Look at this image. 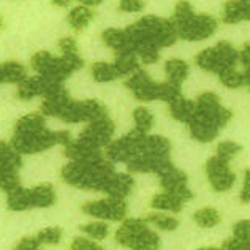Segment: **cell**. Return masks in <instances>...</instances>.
Listing matches in <instances>:
<instances>
[{
    "mask_svg": "<svg viewBox=\"0 0 250 250\" xmlns=\"http://www.w3.org/2000/svg\"><path fill=\"white\" fill-rule=\"evenodd\" d=\"M128 38L130 51L141 59L143 63H155L159 61L160 49L174 44L177 34L169 19L159 16H143L136 22L124 29Z\"/></svg>",
    "mask_w": 250,
    "mask_h": 250,
    "instance_id": "cell-1",
    "label": "cell"
},
{
    "mask_svg": "<svg viewBox=\"0 0 250 250\" xmlns=\"http://www.w3.org/2000/svg\"><path fill=\"white\" fill-rule=\"evenodd\" d=\"M233 113L222 106L219 95L214 92H205L195 102V113L187 122L190 135L200 143H210L219 131L231 121Z\"/></svg>",
    "mask_w": 250,
    "mask_h": 250,
    "instance_id": "cell-2",
    "label": "cell"
},
{
    "mask_svg": "<svg viewBox=\"0 0 250 250\" xmlns=\"http://www.w3.org/2000/svg\"><path fill=\"white\" fill-rule=\"evenodd\" d=\"M177 38L187 42H201L215 34L219 22L210 15L195 13L188 2H179L176 5L174 16L171 19Z\"/></svg>",
    "mask_w": 250,
    "mask_h": 250,
    "instance_id": "cell-3",
    "label": "cell"
},
{
    "mask_svg": "<svg viewBox=\"0 0 250 250\" xmlns=\"http://www.w3.org/2000/svg\"><path fill=\"white\" fill-rule=\"evenodd\" d=\"M116 173L113 163L108 160L97 162H70L62 168V179L70 186L84 190H103L104 184Z\"/></svg>",
    "mask_w": 250,
    "mask_h": 250,
    "instance_id": "cell-4",
    "label": "cell"
},
{
    "mask_svg": "<svg viewBox=\"0 0 250 250\" xmlns=\"http://www.w3.org/2000/svg\"><path fill=\"white\" fill-rule=\"evenodd\" d=\"M84 61L80 54H62L54 57L48 51H38L30 59V67L38 76L46 78L54 84H62L75 70L83 68Z\"/></svg>",
    "mask_w": 250,
    "mask_h": 250,
    "instance_id": "cell-5",
    "label": "cell"
},
{
    "mask_svg": "<svg viewBox=\"0 0 250 250\" xmlns=\"http://www.w3.org/2000/svg\"><path fill=\"white\" fill-rule=\"evenodd\" d=\"M125 85L140 102L163 100L168 104H173L182 98L181 87H176V85H171L168 83H155L150 80L147 71L141 68L128 76Z\"/></svg>",
    "mask_w": 250,
    "mask_h": 250,
    "instance_id": "cell-6",
    "label": "cell"
},
{
    "mask_svg": "<svg viewBox=\"0 0 250 250\" xmlns=\"http://www.w3.org/2000/svg\"><path fill=\"white\" fill-rule=\"evenodd\" d=\"M117 242L131 250H159L160 238L149 228L144 219L124 220L121 228L116 231Z\"/></svg>",
    "mask_w": 250,
    "mask_h": 250,
    "instance_id": "cell-7",
    "label": "cell"
},
{
    "mask_svg": "<svg viewBox=\"0 0 250 250\" xmlns=\"http://www.w3.org/2000/svg\"><path fill=\"white\" fill-rule=\"evenodd\" d=\"M71 141L68 131H52L48 128H43L40 131L30 135H13L11 138V146L19 155L22 154H38L43 152L46 149H51L52 146L62 144L65 147Z\"/></svg>",
    "mask_w": 250,
    "mask_h": 250,
    "instance_id": "cell-8",
    "label": "cell"
},
{
    "mask_svg": "<svg viewBox=\"0 0 250 250\" xmlns=\"http://www.w3.org/2000/svg\"><path fill=\"white\" fill-rule=\"evenodd\" d=\"M238 61H239V52L228 42L217 43L212 48L201 51L195 57V62L201 70L210 71V73L215 75H222L223 71L234 68Z\"/></svg>",
    "mask_w": 250,
    "mask_h": 250,
    "instance_id": "cell-9",
    "label": "cell"
},
{
    "mask_svg": "<svg viewBox=\"0 0 250 250\" xmlns=\"http://www.w3.org/2000/svg\"><path fill=\"white\" fill-rule=\"evenodd\" d=\"M146 133H141L136 128H133L130 133L124 135L122 138L116 141H111L106 146V157L108 160L113 163L119 162H130L135 157H138L143 152L144 147V140H146Z\"/></svg>",
    "mask_w": 250,
    "mask_h": 250,
    "instance_id": "cell-10",
    "label": "cell"
},
{
    "mask_svg": "<svg viewBox=\"0 0 250 250\" xmlns=\"http://www.w3.org/2000/svg\"><path fill=\"white\" fill-rule=\"evenodd\" d=\"M108 117V111L100 102L97 100H83L73 102L67 106L61 116V121L67 124H78V122H95Z\"/></svg>",
    "mask_w": 250,
    "mask_h": 250,
    "instance_id": "cell-11",
    "label": "cell"
},
{
    "mask_svg": "<svg viewBox=\"0 0 250 250\" xmlns=\"http://www.w3.org/2000/svg\"><path fill=\"white\" fill-rule=\"evenodd\" d=\"M81 209L84 214L97 217V219L119 222V220H124L125 215H127V201L108 196V198H104V200L85 203Z\"/></svg>",
    "mask_w": 250,
    "mask_h": 250,
    "instance_id": "cell-12",
    "label": "cell"
},
{
    "mask_svg": "<svg viewBox=\"0 0 250 250\" xmlns=\"http://www.w3.org/2000/svg\"><path fill=\"white\" fill-rule=\"evenodd\" d=\"M160 186L163 188V192L169 193L179 198L182 203H187L188 200L193 198L192 190L187 187L188 177L184 171L177 169L174 165H169L165 171H162L159 174Z\"/></svg>",
    "mask_w": 250,
    "mask_h": 250,
    "instance_id": "cell-13",
    "label": "cell"
},
{
    "mask_svg": "<svg viewBox=\"0 0 250 250\" xmlns=\"http://www.w3.org/2000/svg\"><path fill=\"white\" fill-rule=\"evenodd\" d=\"M114 130H116L114 122L111 121L109 117H104V119L87 124V127L81 131L78 140H81L85 144H89V146L100 150L103 147H106L111 143Z\"/></svg>",
    "mask_w": 250,
    "mask_h": 250,
    "instance_id": "cell-14",
    "label": "cell"
},
{
    "mask_svg": "<svg viewBox=\"0 0 250 250\" xmlns=\"http://www.w3.org/2000/svg\"><path fill=\"white\" fill-rule=\"evenodd\" d=\"M206 174L209 184L212 186L215 192H227L233 187L236 181V176L231 169H229V163L219 159V157H210L206 162Z\"/></svg>",
    "mask_w": 250,
    "mask_h": 250,
    "instance_id": "cell-15",
    "label": "cell"
},
{
    "mask_svg": "<svg viewBox=\"0 0 250 250\" xmlns=\"http://www.w3.org/2000/svg\"><path fill=\"white\" fill-rule=\"evenodd\" d=\"M169 165H173L169 157H160L149 152H141L127 163L130 173H155L157 176L162 171H165Z\"/></svg>",
    "mask_w": 250,
    "mask_h": 250,
    "instance_id": "cell-16",
    "label": "cell"
},
{
    "mask_svg": "<svg viewBox=\"0 0 250 250\" xmlns=\"http://www.w3.org/2000/svg\"><path fill=\"white\" fill-rule=\"evenodd\" d=\"M59 85L62 84H54L43 76H32L18 85L16 94L21 100H32L35 97H46L54 89H57Z\"/></svg>",
    "mask_w": 250,
    "mask_h": 250,
    "instance_id": "cell-17",
    "label": "cell"
},
{
    "mask_svg": "<svg viewBox=\"0 0 250 250\" xmlns=\"http://www.w3.org/2000/svg\"><path fill=\"white\" fill-rule=\"evenodd\" d=\"M71 103V98L68 95V92L65 90L62 85H59L57 89H54L48 94L46 97H43L42 102V116H49V117H57L61 119V116L63 114V111L67 109V106Z\"/></svg>",
    "mask_w": 250,
    "mask_h": 250,
    "instance_id": "cell-18",
    "label": "cell"
},
{
    "mask_svg": "<svg viewBox=\"0 0 250 250\" xmlns=\"http://www.w3.org/2000/svg\"><path fill=\"white\" fill-rule=\"evenodd\" d=\"M135 186V179L131 174L127 173H114L109 177L108 182L104 184L102 192H104L111 198H121L125 200L130 195L131 188Z\"/></svg>",
    "mask_w": 250,
    "mask_h": 250,
    "instance_id": "cell-19",
    "label": "cell"
},
{
    "mask_svg": "<svg viewBox=\"0 0 250 250\" xmlns=\"http://www.w3.org/2000/svg\"><path fill=\"white\" fill-rule=\"evenodd\" d=\"M65 157H68L71 162H97L102 160V152L95 147L89 146L81 140L70 141L63 149Z\"/></svg>",
    "mask_w": 250,
    "mask_h": 250,
    "instance_id": "cell-20",
    "label": "cell"
},
{
    "mask_svg": "<svg viewBox=\"0 0 250 250\" xmlns=\"http://www.w3.org/2000/svg\"><path fill=\"white\" fill-rule=\"evenodd\" d=\"M102 38H103L104 44L116 51V56L133 54V52L130 51L128 38H127V34H125L124 29H114V27L106 29L102 34Z\"/></svg>",
    "mask_w": 250,
    "mask_h": 250,
    "instance_id": "cell-21",
    "label": "cell"
},
{
    "mask_svg": "<svg viewBox=\"0 0 250 250\" xmlns=\"http://www.w3.org/2000/svg\"><path fill=\"white\" fill-rule=\"evenodd\" d=\"M29 196L32 208H49L56 203V190L48 182L29 188Z\"/></svg>",
    "mask_w": 250,
    "mask_h": 250,
    "instance_id": "cell-22",
    "label": "cell"
},
{
    "mask_svg": "<svg viewBox=\"0 0 250 250\" xmlns=\"http://www.w3.org/2000/svg\"><path fill=\"white\" fill-rule=\"evenodd\" d=\"M250 18V3L249 2H227L223 6V15L222 19L227 24H238L242 21H247Z\"/></svg>",
    "mask_w": 250,
    "mask_h": 250,
    "instance_id": "cell-23",
    "label": "cell"
},
{
    "mask_svg": "<svg viewBox=\"0 0 250 250\" xmlns=\"http://www.w3.org/2000/svg\"><path fill=\"white\" fill-rule=\"evenodd\" d=\"M167 83L176 87H181V84L187 80L188 76V63L182 59H169L165 63Z\"/></svg>",
    "mask_w": 250,
    "mask_h": 250,
    "instance_id": "cell-24",
    "label": "cell"
},
{
    "mask_svg": "<svg viewBox=\"0 0 250 250\" xmlns=\"http://www.w3.org/2000/svg\"><path fill=\"white\" fill-rule=\"evenodd\" d=\"M0 73H2V83H13L19 85L27 80V68L16 61L3 62L0 65Z\"/></svg>",
    "mask_w": 250,
    "mask_h": 250,
    "instance_id": "cell-25",
    "label": "cell"
},
{
    "mask_svg": "<svg viewBox=\"0 0 250 250\" xmlns=\"http://www.w3.org/2000/svg\"><path fill=\"white\" fill-rule=\"evenodd\" d=\"M46 128L44 117L40 113H32L21 117L15 125V133L13 135H30L35 131H40Z\"/></svg>",
    "mask_w": 250,
    "mask_h": 250,
    "instance_id": "cell-26",
    "label": "cell"
},
{
    "mask_svg": "<svg viewBox=\"0 0 250 250\" xmlns=\"http://www.w3.org/2000/svg\"><path fill=\"white\" fill-rule=\"evenodd\" d=\"M22 165V159L11 144L0 141V169L5 171H18V168Z\"/></svg>",
    "mask_w": 250,
    "mask_h": 250,
    "instance_id": "cell-27",
    "label": "cell"
},
{
    "mask_svg": "<svg viewBox=\"0 0 250 250\" xmlns=\"http://www.w3.org/2000/svg\"><path fill=\"white\" fill-rule=\"evenodd\" d=\"M94 18V13L90 8L84 5H78L73 10H70L68 13V24L71 25V29L75 32H81L89 25V22Z\"/></svg>",
    "mask_w": 250,
    "mask_h": 250,
    "instance_id": "cell-28",
    "label": "cell"
},
{
    "mask_svg": "<svg viewBox=\"0 0 250 250\" xmlns=\"http://www.w3.org/2000/svg\"><path fill=\"white\" fill-rule=\"evenodd\" d=\"M92 71V76L94 80L98 83H109V81H114L117 78H121V73L117 67L113 63H108V62H95L92 63L90 67Z\"/></svg>",
    "mask_w": 250,
    "mask_h": 250,
    "instance_id": "cell-29",
    "label": "cell"
},
{
    "mask_svg": "<svg viewBox=\"0 0 250 250\" xmlns=\"http://www.w3.org/2000/svg\"><path fill=\"white\" fill-rule=\"evenodd\" d=\"M169 150H171V143L160 135H150V136L147 135L146 140H144L143 152H149L160 157H169Z\"/></svg>",
    "mask_w": 250,
    "mask_h": 250,
    "instance_id": "cell-30",
    "label": "cell"
},
{
    "mask_svg": "<svg viewBox=\"0 0 250 250\" xmlns=\"http://www.w3.org/2000/svg\"><path fill=\"white\" fill-rule=\"evenodd\" d=\"M150 206H152L154 209H159V210H171V212H179V210L182 209L184 203L176 198V196L169 195V193H157L154 195V198L150 200Z\"/></svg>",
    "mask_w": 250,
    "mask_h": 250,
    "instance_id": "cell-31",
    "label": "cell"
},
{
    "mask_svg": "<svg viewBox=\"0 0 250 250\" xmlns=\"http://www.w3.org/2000/svg\"><path fill=\"white\" fill-rule=\"evenodd\" d=\"M8 209L11 210H27L32 209V201L29 196V188L18 187L16 190L8 193V200H6Z\"/></svg>",
    "mask_w": 250,
    "mask_h": 250,
    "instance_id": "cell-32",
    "label": "cell"
},
{
    "mask_svg": "<svg viewBox=\"0 0 250 250\" xmlns=\"http://www.w3.org/2000/svg\"><path fill=\"white\" fill-rule=\"evenodd\" d=\"M169 113L176 121H181V122L187 124L190 119H192V116L195 113V102L187 100V98L182 97L181 100H177L176 103L169 104Z\"/></svg>",
    "mask_w": 250,
    "mask_h": 250,
    "instance_id": "cell-33",
    "label": "cell"
},
{
    "mask_svg": "<svg viewBox=\"0 0 250 250\" xmlns=\"http://www.w3.org/2000/svg\"><path fill=\"white\" fill-rule=\"evenodd\" d=\"M193 220L196 225H200L201 228H212L215 225H219L220 222V214L219 210L214 208H201L193 212Z\"/></svg>",
    "mask_w": 250,
    "mask_h": 250,
    "instance_id": "cell-34",
    "label": "cell"
},
{
    "mask_svg": "<svg viewBox=\"0 0 250 250\" xmlns=\"http://www.w3.org/2000/svg\"><path fill=\"white\" fill-rule=\"evenodd\" d=\"M220 81L223 85H227L229 89H238L242 85H249V73L247 71H238L234 68H229L227 71H223L222 75H219Z\"/></svg>",
    "mask_w": 250,
    "mask_h": 250,
    "instance_id": "cell-35",
    "label": "cell"
},
{
    "mask_svg": "<svg viewBox=\"0 0 250 250\" xmlns=\"http://www.w3.org/2000/svg\"><path fill=\"white\" fill-rule=\"evenodd\" d=\"M150 225H155L157 228L163 229V231H174V229L179 227V220L176 217H171L167 214H160V212H155V214H150L147 219H144Z\"/></svg>",
    "mask_w": 250,
    "mask_h": 250,
    "instance_id": "cell-36",
    "label": "cell"
},
{
    "mask_svg": "<svg viewBox=\"0 0 250 250\" xmlns=\"http://www.w3.org/2000/svg\"><path fill=\"white\" fill-rule=\"evenodd\" d=\"M114 65L119 70L121 76H130L131 73L140 70V61L135 54H124V56H117Z\"/></svg>",
    "mask_w": 250,
    "mask_h": 250,
    "instance_id": "cell-37",
    "label": "cell"
},
{
    "mask_svg": "<svg viewBox=\"0 0 250 250\" xmlns=\"http://www.w3.org/2000/svg\"><path fill=\"white\" fill-rule=\"evenodd\" d=\"M133 121L136 124V130L141 133H147L154 125V116L146 108H136L133 111Z\"/></svg>",
    "mask_w": 250,
    "mask_h": 250,
    "instance_id": "cell-38",
    "label": "cell"
},
{
    "mask_svg": "<svg viewBox=\"0 0 250 250\" xmlns=\"http://www.w3.org/2000/svg\"><path fill=\"white\" fill-rule=\"evenodd\" d=\"M242 150L241 144L234 143V141H222L217 144V152H215V157H219V159L225 160V162H229L231 159H234L236 155Z\"/></svg>",
    "mask_w": 250,
    "mask_h": 250,
    "instance_id": "cell-39",
    "label": "cell"
},
{
    "mask_svg": "<svg viewBox=\"0 0 250 250\" xmlns=\"http://www.w3.org/2000/svg\"><path fill=\"white\" fill-rule=\"evenodd\" d=\"M81 231L85 233L92 239H104L109 233V228L106 223L103 222H90V223H85V225L81 227Z\"/></svg>",
    "mask_w": 250,
    "mask_h": 250,
    "instance_id": "cell-40",
    "label": "cell"
},
{
    "mask_svg": "<svg viewBox=\"0 0 250 250\" xmlns=\"http://www.w3.org/2000/svg\"><path fill=\"white\" fill-rule=\"evenodd\" d=\"M35 238L38 239L40 244H49V246H56L61 242L62 239V228L59 227H48L43 228L40 233H38Z\"/></svg>",
    "mask_w": 250,
    "mask_h": 250,
    "instance_id": "cell-41",
    "label": "cell"
},
{
    "mask_svg": "<svg viewBox=\"0 0 250 250\" xmlns=\"http://www.w3.org/2000/svg\"><path fill=\"white\" fill-rule=\"evenodd\" d=\"M18 187H21V182H19L16 171L0 169V188L5 190L6 193H10L13 190H16Z\"/></svg>",
    "mask_w": 250,
    "mask_h": 250,
    "instance_id": "cell-42",
    "label": "cell"
},
{
    "mask_svg": "<svg viewBox=\"0 0 250 250\" xmlns=\"http://www.w3.org/2000/svg\"><path fill=\"white\" fill-rule=\"evenodd\" d=\"M71 250H104V249L89 238H75L73 242H71Z\"/></svg>",
    "mask_w": 250,
    "mask_h": 250,
    "instance_id": "cell-43",
    "label": "cell"
},
{
    "mask_svg": "<svg viewBox=\"0 0 250 250\" xmlns=\"http://www.w3.org/2000/svg\"><path fill=\"white\" fill-rule=\"evenodd\" d=\"M233 234L236 239L242 242H250V225L249 220H239L233 228Z\"/></svg>",
    "mask_w": 250,
    "mask_h": 250,
    "instance_id": "cell-44",
    "label": "cell"
},
{
    "mask_svg": "<svg viewBox=\"0 0 250 250\" xmlns=\"http://www.w3.org/2000/svg\"><path fill=\"white\" fill-rule=\"evenodd\" d=\"M59 48H61L62 54H78V44L76 40L71 37H63L59 40Z\"/></svg>",
    "mask_w": 250,
    "mask_h": 250,
    "instance_id": "cell-45",
    "label": "cell"
},
{
    "mask_svg": "<svg viewBox=\"0 0 250 250\" xmlns=\"http://www.w3.org/2000/svg\"><path fill=\"white\" fill-rule=\"evenodd\" d=\"M40 242L35 238V236H27V238H22L18 242V246L15 250H40Z\"/></svg>",
    "mask_w": 250,
    "mask_h": 250,
    "instance_id": "cell-46",
    "label": "cell"
},
{
    "mask_svg": "<svg viewBox=\"0 0 250 250\" xmlns=\"http://www.w3.org/2000/svg\"><path fill=\"white\" fill-rule=\"evenodd\" d=\"M220 250H250V246H249V242H242L236 238H231L223 242Z\"/></svg>",
    "mask_w": 250,
    "mask_h": 250,
    "instance_id": "cell-47",
    "label": "cell"
},
{
    "mask_svg": "<svg viewBox=\"0 0 250 250\" xmlns=\"http://www.w3.org/2000/svg\"><path fill=\"white\" fill-rule=\"evenodd\" d=\"M144 2L141 0H122L119 3V8L122 11H130V13H135V11H141L144 8Z\"/></svg>",
    "mask_w": 250,
    "mask_h": 250,
    "instance_id": "cell-48",
    "label": "cell"
},
{
    "mask_svg": "<svg viewBox=\"0 0 250 250\" xmlns=\"http://www.w3.org/2000/svg\"><path fill=\"white\" fill-rule=\"evenodd\" d=\"M250 171L246 169V173H244V186H242V192H241V201L242 203H249L250 200Z\"/></svg>",
    "mask_w": 250,
    "mask_h": 250,
    "instance_id": "cell-49",
    "label": "cell"
},
{
    "mask_svg": "<svg viewBox=\"0 0 250 250\" xmlns=\"http://www.w3.org/2000/svg\"><path fill=\"white\" fill-rule=\"evenodd\" d=\"M239 59H241V63L244 65V71L249 73V61H250V46L249 43L244 44V48H242L241 54H239Z\"/></svg>",
    "mask_w": 250,
    "mask_h": 250,
    "instance_id": "cell-50",
    "label": "cell"
},
{
    "mask_svg": "<svg viewBox=\"0 0 250 250\" xmlns=\"http://www.w3.org/2000/svg\"><path fill=\"white\" fill-rule=\"evenodd\" d=\"M102 2L100 0H83L81 5L84 6H87V8H92V6H97V5H100Z\"/></svg>",
    "mask_w": 250,
    "mask_h": 250,
    "instance_id": "cell-51",
    "label": "cell"
},
{
    "mask_svg": "<svg viewBox=\"0 0 250 250\" xmlns=\"http://www.w3.org/2000/svg\"><path fill=\"white\" fill-rule=\"evenodd\" d=\"M71 2L70 0H54V2H52V5H57V6H68Z\"/></svg>",
    "mask_w": 250,
    "mask_h": 250,
    "instance_id": "cell-52",
    "label": "cell"
},
{
    "mask_svg": "<svg viewBox=\"0 0 250 250\" xmlns=\"http://www.w3.org/2000/svg\"><path fill=\"white\" fill-rule=\"evenodd\" d=\"M200 250H220V249H217V247H203Z\"/></svg>",
    "mask_w": 250,
    "mask_h": 250,
    "instance_id": "cell-53",
    "label": "cell"
},
{
    "mask_svg": "<svg viewBox=\"0 0 250 250\" xmlns=\"http://www.w3.org/2000/svg\"><path fill=\"white\" fill-rule=\"evenodd\" d=\"M0 27H2V18H0Z\"/></svg>",
    "mask_w": 250,
    "mask_h": 250,
    "instance_id": "cell-54",
    "label": "cell"
},
{
    "mask_svg": "<svg viewBox=\"0 0 250 250\" xmlns=\"http://www.w3.org/2000/svg\"><path fill=\"white\" fill-rule=\"evenodd\" d=\"M0 83H2V73H0Z\"/></svg>",
    "mask_w": 250,
    "mask_h": 250,
    "instance_id": "cell-55",
    "label": "cell"
}]
</instances>
